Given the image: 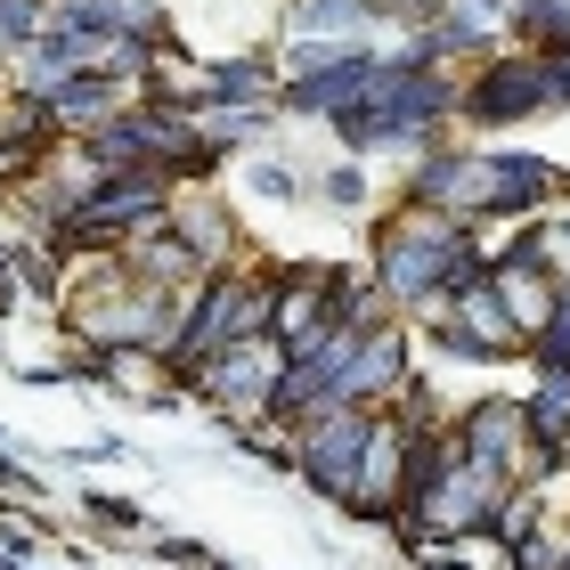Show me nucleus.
Masks as SVG:
<instances>
[{
	"mask_svg": "<svg viewBox=\"0 0 570 570\" xmlns=\"http://www.w3.org/2000/svg\"><path fill=\"white\" fill-rule=\"evenodd\" d=\"M367 432H375V407H358V400H326L309 424H294V481H309L334 513H351Z\"/></svg>",
	"mask_w": 570,
	"mask_h": 570,
	"instance_id": "nucleus-3",
	"label": "nucleus"
},
{
	"mask_svg": "<svg viewBox=\"0 0 570 570\" xmlns=\"http://www.w3.org/2000/svg\"><path fill=\"white\" fill-rule=\"evenodd\" d=\"M489 285H498L505 318L522 334H538V326H547V309H554V294H562V269L554 262H513V269H489Z\"/></svg>",
	"mask_w": 570,
	"mask_h": 570,
	"instance_id": "nucleus-10",
	"label": "nucleus"
},
{
	"mask_svg": "<svg viewBox=\"0 0 570 570\" xmlns=\"http://www.w3.org/2000/svg\"><path fill=\"white\" fill-rule=\"evenodd\" d=\"M41 33H49V0H0V49H9V58L33 49Z\"/></svg>",
	"mask_w": 570,
	"mask_h": 570,
	"instance_id": "nucleus-16",
	"label": "nucleus"
},
{
	"mask_svg": "<svg viewBox=\"0 0 570 570\" xmlns=\"http://www.w3.org/2000/svg\"><path fill=\"white\" fill-rule=\"evenodd\" d=\"M505 562L513 570H562L570 562V530L562 522H538L530 538H513V547H505Z\"/></svg>",
	"mask_w": 570,
	"mask_h": 570,
	"instance_id": "nucleus-13",
	"label": "nucleus"
},
{
	"mask_svg": "<svg viewBox=\"0 0 570 570\" xmlns=\"http://www.w3.org/2000/svg\"><path fill=\"white\" fill-rule=\"evenodd\" d=\"M245 188L262 204H294V196H309V179L294 164H277V155H245Z\"/></svg>",
	"mask_w": 570,
	"mask_h": 570,
	"instance_id": "nucleus-14",
	"label": "nucleus"
},
{
	"mask_svg": "<svg viewBox=\"0 0 570 570\" xmlns=\"http://www.w3.org/2000/svg\"><path fill=\"white\" fill-rule=\"evenodd\" d=\"M131 98H139V90L115 82V73H73V82H58L41 107H49V122H58V139H90L98 122H115Z\"/></svg>",
	"mask_w": 570,
	"mask_h": 570,
	"instance_id": "nucleus-7",
	"label": "nucleus"
},
{
	"mask_svg": "<svg viewBox=\"0 0 570 570\" xmlns=\"http://www.w3.org/2000/svg\"><path fill=\"white\" fill-rule=\"evenodd\" d=\"M82 522H98V530H122V538H147V530H155V522H147V505L115 498V489H82Z\"/></svg>",
	"mask_w": 570,
	"mask_h": 570,
	"instance_id": "nucleus-15",
	"label": "nucleus"
},
{
	"mask_svg": "<svg viewBox=\"0 0 570 570\" xmlns=\"http://www.w3.org/2000/svg\"><path fill=\"white\" fill-rule=\"evenodd\" d=\"M456 440H464V456H481V464H498V473L522 481V464H530L522 400H473V407H456Z\"/></svg>",
	"mask_w": 570,
	"mask_h": 570,
	"instance_id": "nucleus-5",
	"label": "nucleus"
},
{
	"mask_svg": "<svg viewBox=\"0 0 570 570\" xmlns=\"http://www.w3.org/2000/svg\"><path fill=\"white\" fill-rule=\"evenodd\" d=\"M204 107H277V58H269V49L213 58V66H204Z\"/></svg>",
	"mask_w": 570,
	"mask_h": 570,
	"instance_id": "nucleus-8",
	"label": "nucleus"
},
{
	"mask_svg": "<svg viewBox=\"0 0 570 570\" xmlns=\"http://www.w3.org/2000/svg\"><path fill=\"white\" fill-rule=\"evenodd\" d=\"M367 277L383 285V302L400 318H424V309L456 302L464 285L489 277V245L473 220L456 213H416V204H392L367 237Z\"/></svg>",
	"mask_w": 570,
	"mask_h": 570,
	"instance_id": "nucleus-1",
	"label": "nucleus"
},
{
	"mask_svg": "<svg viewBox=\"0 0 570 570\" xmlns=\"http://www.w3.org/2000/svg\"><path fill=\"white\" fill-rule=\"evenodd\" d=\"M530 367H538V375H562V383H570V277H562L554 309H547V326L530 334Z\"/></svg>",
	"mask_w": 570,
	"mask_h": 570,
	"instance_id": "nucleus-12",
	"label": "nucleus"
},
{
	"mask_svg": "<svg viewBox=\"0 0 570 570\" xmlns=\"http://www.w3.org/2000/svg\"><path fill=\"white\" fill-rule=\"evenodd\" d=\"M562 196V171L530 147H473V179H464V220H530Z\"/></svg>",
	"mask_w": 570,
	"mask_h": 570,
	"instance_id": "nucleus-4",
	"label": "nucleus"
},
{
	"mask_svg": "<svg viewBox=\"0 0 570 570\" xmlns=\"http://www.w3.org/2000/svg\"><path fill=\"white\" fill-rule=\"evenodd\" d=\"M522 424H530L538 449H562L570 456V383L562 375H538V392L522 400Z\"/></svg>",
	"mask_w": 570,
	"mask_h": 570,
	"instance_id": "nucleus-11",
	"label": "nucleus"
},
{
	"mask_svg": "<svg viewBox=\"0 0 570 570\" xmlns=\"http://www.w3.org/2000/svg\"><path fill=\"white\" fill-rule=\"evenodd\" d=\"M562 196H570V171H562Z\"/></svg>",
	"mask_w": 570,
	"mask_h": 570,
	"instance_id": "nucleus-20",
	"label": "nucleus"
},
{
	"mask_svg": "<svg viewBox=\"0 0 570 570\" xmlns=\"http://www.w3.org/2000/svg\"><path fill=\"white\" fill-rule=\"evenodd\" d=\"M547 107H562V73L538 49H489L456 90V122H473V131H522Z\"/></svg>",
	"mask_w": 570,
	"mask_h": 570,
	"instance_id": "nucleus-2",
	"label": "nucleus"
},
{
	"mask_svg": "<svg viewBox=\"0 0 570 570\" xmlns=\"http://www.w3.org/2000/svg\"><path fill=\"white\" fill-rule=\"evenodd\" d=\"M309 188H318L326 204H343V213H358V204H367V171H358V155H343V164H326Z\"/></svg>",
	"mask_w": 570,
	"mask_h": 570,
	"instance_id": "nucleus-17",
	"label": "nucleus"
},
{
	"mask_svg": "<svg viewBox=\"0 0 570 570\" xmlns=\"http://www.w3.org/2000/svg\"><path fill=\"white\" fill-rule=\"evenodd\" d=\"M0 547L33 554V547H49V522H41V513H24V505H9V498H0Z\"/></svg>",
	"mask_w": 570,
	"mask_h": 570,
	"instance_id": "nucleus-18",
	"label": "nucleus"
},
{
	"mask_svg": "<svg viewBox=\"0 0 570 570\" xmlns=\"http://www.w3.org/2000/svg\"><path fill=\"white\" fill-rule=\"evenodd\" d=\"M383 24L375 0H294L285 9V33L294 41H367Z\"/></svg>",
	"mask_w": 570,
	"mask_h": 570,
	"instance_id": "nucleus-9",
	"label": "nucleus"
},
{
	"mask_svg": "<svg viewBox=\"0 0 570 570\" xmlns=\"http://www.w3.org/2000/svg\"><path fill=\"white\" fill-rule=\"evenodd\" d=\"M196 570H237V562H213V554H204V562H196Z\"/></svg>",
	"mask_w": 570,
	"mask_h": 570,
	"instance_id": "nucleus-19",
	"label": "nucleus"
},
{
	"mask_svg": "<svg viewBox=\"0 0 570 570\" xmlns=\"http://www.w3.org/2000/svg\"><path fill=\"white\" fill-rule=\"evenodd\" d=\"M164 228H171V237L196 253L204 269H220V262H237V253H245V237H237V213H228V204H220L213 188H179Z\"/></svg>",
	"mask_w": 570,
	"mask_h": 570,
	"instance_id": "nucleus-6",
	"label": "nucleus"
}]
</instances>
